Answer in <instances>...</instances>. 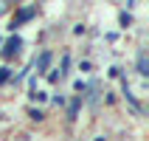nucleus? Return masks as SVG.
I'll return each instance as SVG.
<instances>
[{"label":"nucleus","instance_id":"3","mask_svg":"<svg viewBox=\"0 0 149 141\" xmlns=\"http://www.w3.org/2000/svg\"><path fill=\"white\" fill-rule=\"evenodd\" d=\"M135 65H138V74H141V76L149 74V59H146V51H143V48H138V59H135Z\"/></svg>","mask_w":149,"mask_h":141},{"label":"nucleus","instance_id":"1","mask_svg":"<svg viewBox=\"0 0 149 141\" xmlns=\"http://www.w3.org/2000/svg\"><path fill=\"white\" fill-rule=\"evenodd\" d=\"M34 17H37V6H34V3H28V6H20V8L14 11V17H11V25H8V28L14 31V28H20L23 23H28V20H34Z\"/></svg>","mask_w":149,"mask_h":141},{"label":"nucleus","instance_id":"6","mask_svg":"<svg viewBox=\"0 0 149 141\" xmlns=\"http://www.w3.org/2000/svg\"><path fill=\"white\" fill-rule=\"evenodd\" d=\"M8 79H11V68H6V65H3V68H0V85H6Z\"/></svg>","mask_w":149,"mask_h":141},{"label":"nucleus","instance_id":"4","mask_svg":"<svg viewBox=\"0 0 149 141\" xmlns=\"http://www.w3.org/2000/svg\"><path fill=\"white\" fill-rule=\"evenodd\" d=\"M84 96H76V99H70V105H68V119L70 121H76V116H79V107H82Z\"/></svg>","mask_w":149,"mask_h":141},{"label":"nucleus","instance_id":"9","mask_svg":"<svg viewBox=\"0 0 149 141\" xmlns=\"http://www.w3.org/2000/svg\"><path fill=\"white\" fill-rule=\"evenodd\" d=\"M59 76H62V74H59V71H51V74H48V82H56Z\"/></svg>","mask_w":149,"mask_h":141},{"label":"nucleus","instance_id":"11","mask_svg":"<svg viewBox=\"0 0 149 141\" xmlns=\"http://www.w3.org/2000/svg\"><path fill=\"white\" fill-rule=\"evenodd\" d=\"M96 141H107V138H104V135H99V138H96Z\"/></svg>","mask_w":149,"mask_h":141},{"label":"nucleus","instance_id":"7","mask_svg":"<svg viewBox=\"0 0 149 141\" xmlns=\"http://www.w3.org/2000/svg\"><path fill=\"white\" fill-rule=\"evenodd\" d=\"M28 116H31L34 121H42V119H45V113H42V110H37V107H31V110H28Z\"/></svg>","mask_w":149,"mask_h":141},{"label":"nucleus","instance_id":"8","mask_svg":"<svg viewBox=\"0 0 149 141\" xmlns=\"http://www.w3.org/2000/svg\"><path fill=\"white\" fill-rule=\"evenodd\" d=\"M118 20H121V25H124V28H127V25H130V23H132V20H130V14H127V11H121V14H118Z\"/></svg>","mask_w":149,"mask_h":141},{"label":"nucleus","instance_id":"2","mask_svg":"<svg viewBox=\"0 0 149 141\" xmlns=\"http://www.w3.org/2000/svg\"><path fill=\"white\" fill-rule=\"evenodd\" d=\"M20 48H23V40H20V37L14 34V37L6 42V48H3V57H11V54H17Z\"/></svg>","mask_w":149,"mask_h":141},{"label":"nucleus","instance_id":"5","mask_svg":"<svg viewBox=\"0 0 149 141\" xmlns=\"http://www.w3.org/2000/svg\"><path fill=\"white\" fill-rule=\"evenodd\" d=\"M48 65H51V51H42L37 57V71H48Z\"/></svg>","mask_w":149,"mask_h":141},{"label":"nucleus","instance_id":"10","mask_svg":"<svg viewBox=\"0 0 149 141\" xmlns=\"http://www.w3.org/2000/svg\"><path fill=\"white\" fill-rule=\"evenodd\" d=\"M8 11V3H3V0H0V14H6Z\"/></svg>","mask_w":149,"mask_h":141}]
</instances>
